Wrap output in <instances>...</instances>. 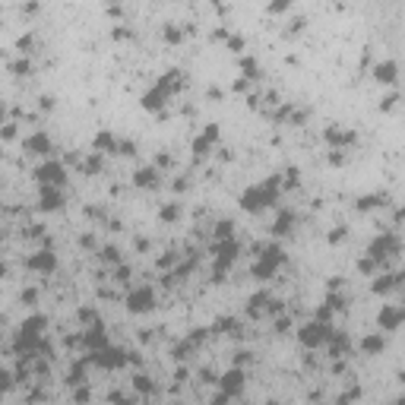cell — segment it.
<instances>
[{
  "label": "cell",
  "mask_w": 405,
  "mask_h": 405,
  "mask_svg": "<svg viewBox=\"0 0 405 405\" xmlns=\"http://www.w3.org/2000/svg\"><path fill=\"white\" fill-rule=\"evenodd\" d=\"M279 187H282L279 174H272L269 180H260V184L247 187V190L241 193V209L260 212V209H266V206H272L275 200H279Z\"/></svg>",
  "instance_id": "obj_1"
},
{
  "label": "cell",
  "mask_w": 405,
  "mask_h": 405,
  "mask_svg": "<svg viewBox=\"0 0 405 405\" xmlns=\"http://www.w3.org/2000/svg\"><path fill=\"white\" fill-rule=\"evenodd\" d=\"M399 250H402V244H399V238H396V231H380V235L370 241L367 256H370V260H377V263H383L386 256H396Z\"/></svg>",
  "instance_id": "obj_2"
},
{
  "label": "cell",
  "mask_w": 405,
  "mask_h": 405,
  "mask_svg": "<svg viewBox=\"0 0 405 405\" xmlns=\"http://www.w3.org/2000/svg\"><path fill=\"white\" fill-rule=\"evenodd\" d=\"M329 323H323V320H310V323H304L298 329V339H301V345H307V348H320V345H326V339H329Z\"/></svg>",
  "instance_id": "obj_3"
},
{
  "label": "cell",
  "mask_w": 405,
  "mask_h": 405,
  "mask_svg": "<svg viewBox=\"0 0 405 405\" xmlns=\"http://www.w3.org/2000/svg\"><path fill=\"white\" fill-rule=\"evenodd\" d=\"M35 180H38V184H51V187H64V184H67V168H64V162H57V159L41 162V165L35 168Z\"/></svg>",
  "instance_id": "obj_4"
},
{
  "label": "cell",
  "mask_w": 405,
  "mask_h": 405,
  "mask_svg": "<svg viewBox=\"0 0 405 405\" xmlns=\"http://www.w3.org/2000/svg\"><path fill=\"white\" fill-rule=\"evenodd\" d=\"M155 307V291L149 285H136L127 291V310L130 314H149Z\"/></svg>",
  "instance_id": "obj_5"
},
{
  "label": "cell",
  "mask_w": 405,
  "mask_h": 405,
  "mask_svg": "<svg viewBox=\"0 0 405 405\" xmlns=\"http://www.w3.org/2000/svg\"><path fill=\"white\" fill-rule=\"evenodd\" d=\"M92 361H95V364H101L105 370H117V367H124V364H127V355H124L120 348L101 345V348L92 351Z\"/></svg>",
  "instance_id": "obj_6"
},
{
  "label": "cell",
  "mask_w": 405,
  "mask_h": 405,
  "mask_svg": "<svg viewBox=\"0 0 405 405\" xmlns=\"http://www.w3.org/2000/svg\"><path fill=\"white\" fill-rule=\"evenodd\" d=\"M25 266H29L32 272H41V275H51L57 269V256L51 247H45V250H38V253H32L29 260H25Z\"/></svg>",
  "instance_id": "obj_7"
},
{
  "label": "cell",
  "mask_w": 405,
  "mask_h": 405,
  "mask_svg": "<svg viewBox=\"0 0 405 405\" xmlns=\"http://www.w3.org/2000/svg\"><path fill=\"white\" fill-rule=\"evenodd\" d=\"M405 320V314H402V307H396V304H383L380 307V317H377V326H380L383 332H396L402 326Z\"/></svg>",
  "instance_id": "obj_8"
},
{
  "label": "cell",
  "mask_w": 405,
  "mask_h": 405,
  "mask_svg": "<svg viewBox=\"0 0 405 405\" xmlns=\"http://www.w3.org/2000/svg\"><path fill=\"white\" fill-rule=\"evenodd\" d=\"M241 393H244V370L231 367L228 374L222 377V396H225V399H235Z\"/></svg>",
  "instance_id": "obj_9"
},
{
  "label": "cell",
  "mask_w": 405,
  "mask_h": 405,
  "mask_svg": "<svg viewBox=\"0 0 405 405\" xmlns=\"http://www.w3.org/2000/svg\"><path fill=\"white\" fill-rule=\"evenodd\" d=\"M22 146H25V152H29V155H51V136L41 133V130L29 133Z\"/></svg>",
  "instance_id": "obj_10"
},
{
  "label": "cell",
  "mask_w": 405,
  "mask_h": 405,
  "mask_svg": "<svg viewBox=\"0 0 405 405\" xmlns=\"http://www.w3.org/2000/svg\"><path fill=\"white\" fill-rule=\"evenodd\" d=\"M41 187V212H54L64 206V193H60V187H51V184H38Z\"/></svg>",
  "instance_id": "obj_11"
},
{
  "label": "cell",
  "mask_w": 405,
  "mask_h": 405,
  "mask_svg": "<svg viewBox=\"0 0 405 405\" xmlns=\"http://www.w3.org/2000/svg\"><path fill=\"white\" fill-rule=\"evenodd\" d=\"M323 140L329 143V146H335V149H345V146H351L358 136L351 133V130H339V127L332 124V127H326V130H323Z\"/></svg>",
  "instance_id": "obj_12"
},
{
  "label": "cell",
  "mask_w": 405,
  "mask_h": 405,
  "mask_svg": "<svg viewBox=\"0 0 405 405\" xmlns=\"http://www.w3.org/2000/svg\"><path fill=\"white\" fill-rule=\"evenodd\" d=\"M402 285V275L399 272H377V279L370 282V288H374V295H390L393 288H399Z\"/></svg>",
  "instance_id": "obj_13"
},
{
  "label": "cell",
  "mask_w": 405,
  "mask_h": 405,
  "mask_svg": "<svg viewBox=\"0 0 405 405\" xmlns=\"http://www.w3.org/2000/svg\"><path fill=\"white\" fill-rule=\"evenodd\" d=\"M238 250H241V247H238L235 238H219V241H215V247H212L215 260H225V263H235Z\"/></svg>",
  "instance_id": "obj_14"
},
{
  "label": "cell",
  "mask_w": 405,
  "mask_h": 405,
  "mask_svg": "<svg viewBox=\"0 0 405 405\" xmlns=\"http://www.w3.org/2000/svg\"><path fill=\"white\" fill-rule=\"evenodd\" d=\"M396 76H399V64H396V60H380V64L374 67V80H377V82L393 85Z\"/></svg>",
  "instance_id": "obj_15"
},
{
  "label": "cell",
  "mask_w": 405,
  "mask_h": 405,
  "mask_svg": "<svg viewBox=\"0 0 405 405\" xmlns=\"http://www.w3.org/2000/svg\"><path fill=\"white\" fill-rule=\"evenodd\" d=\"M82 342H85V345H89L92 351L101 348V345H108V332H105V326H101V323H92L89 329L82 332Z\"/></svg>",
  "instance_id": "obj_16"
},
{
  "label": "cell",
  "mask_w": 405,
  "mask_h": 405,
  "mask_svg": "<svg viewBox=\"0 0 405 405\" xmlns=\"http://www.w3.org/2000/svg\"><path fill=\"white\" fill-rule=\"evenodd\" d=\"M133 184L140 187V190H149V187H155V184H159V168H155V165H143V168L133 174Z\"/></svg>",
  "instance_id": "obj_17"
},
{
  "label": "cell",
  "mask_w": 405,
  "mask_h": 405,
  "mask_svg": "<svg viewBox=\"0 0 405 405\" xmlns=\"http://www.w3.org/2000/svg\"><path fill=\"white\" fill-rule=\"evenodd\" d=\"M92 149L95 152H117V136L111 130H98L95 140H92Z\"/></svg>",
  "instance_id": "obj_18"
},
{
  "label": "cell",
  "mask_w": 405,
  "mask_h": 405,
  "mask_svg": "<svg viewBox=\"0 0 405 405\" xmlns=\"http://www.w3.org/2000/svg\"><path fill=\"white\" fill-rule=\"evenodd\" d=\"M383 348H386V339L380 332H370V335L361 339V351H364V355H380Z\"/></svg>",
  "instance_id": "obj_19"
},
{
  "label": "cell",
  "mask_w": 405,
  "mask_h": 405,
  "mask_svg": "<svg viewBox=\"0 0 405 405\" xmlns=\"http://www.w3.org/2000/svg\"><path fill=\"white\" fill-rule=\"evenodd\" d=\"M165 98H168V92L155 85L152 92H146V95H143V108H146V111H162V105H165Z\"/></svg>",
  "instance_id": "obj_20"
},
{
  "label": "cell",
  "mask_w": 405,
  "mask_h": 405,
  "mask_svg": "<svg viewBox=\"0 0 405 405\" xmlns=\"http://www.w3.org/2000/svg\"><path fill=\"white\" fill-rule=\"evenodd\" d=\"M275 269H279V266H275V263H269V260H263V256H256V260H253V279H260V282H266V279H272V275H275Z\"/></svg>",
  "instance_id": "obj_21"
},
{
  "label": "cell",
  "mask_w": 405,
  "mask_h": 405,
  "mask_svg": "<svg viewBox=\"0 0 405 405\" xmlns=\"http://www.w3.org/2000/svg\"><path fill=\"white\" fill-rule=\"evenodd\" d=\"M291 225H295V212H291V209H282L279 215H275V225H272V231H275V235H288V231H291Z\"/></svg>",
  "instance_id": "obj_22"
},
{
  "label": "cell",
  "mask_w": 405,
  "mask_h": 405,
  "mask_svg": "<svg viewBox=\"0 0 405 405\" xmlns=\"http://www.w3.org/2000/svg\"><path fill=\"white\" fill-rule=\"evenodd\" d=\"M45 326H48V317L45 314H35V317H29V320H22V332L41 335V332H45Z\"/></svg>",
  "instance_id": "obj_23"
},
{
  "label": "cell",
  "mask_w": 405,
  "mask_h": 405,
  "mask_svg": "<svg viewBox=\"0 0 405 405\" xmlns=\"http://www.w3.org/2000/svg\"><path fill=\"white\" fill-rule=\"evenodd\" d=\"M180 76H184L180 70H168V73H165V76H162V80H159V89H165L168 95H171V92H174L177 85L184 82V80H180Z\"/></svg>",
  "instance_id": "obj_24"
},
{
  "label": "cell",
  "mask_w": 405,
  "mask_h": 405,
  "mask_svg": "<svg viewBox=\"0 0 405 405\" xmlns=\"http://www.w3.org/2000/svg\"><path fill=\"white\" fill-rule=\"evenodd\" d=\"M269 291H256V295H250V301H247V310H250V314H260V310L269 304Z\"/></svg>",
  "instance_id": "obj_25"
},
{
  "label": "cell",
  "mask_w": 405,
  "mask_h": 405,
  "mask_svg": "<svg viewBox=\"0 0 405 405\" xmlns=\"http://www.w3.org/2000/svg\"><path fill=\"white\" fill-rule=\"evenodd\" d=\"M383 200H386V196H380V193H367V196H361L355 206H358L361 212H367V209H377V206H383Z\"/></svg>",
  "instance_id": "obj_26"
},
{
  "label": "cell",
  "mask_w": 405,
  "mask_h": 405,
  "mask_svg": "<svg viewBox=\"0 0 405 405\" xmlns=\"http://www.w3.org/2000/svg\"><path fill=\"white\" fill-rule=\"evenodd\" d=\"M241 70H244V80L250 82V80H256V76H260V64H256L253 57H241Z\"/></svg>",
  "instance_id": "obj_27"
},
{
  "label": "cell",
  "mask_w": 405,
  "mask_h": 405,
  "mask_svg": "<svg viewBox=\"0 0 405 405\" xmlns=\"http://www.w3.org/2000/svg\"><path fill=\"white\" fill-rule=\"evenodd\" d=\"M82 171H85V174H98V171H101V152H92L89 159L82 162Z\"/></svg>",
  "instance_id": "obj_28"
},
{
  "label": "cell",
  "mask_w": 405,
  "mask_h": 405,
  "mask_svg": "<svg viewBox=\"0 0 405 405\" xmlns=\"http://www.w3.org/2000/svg\"><path fill=\"white\" fill-rule=\"evenodd\" d=\"M159 215H162V222H177V219H180V206H177V203H165Z\"/></svg>",
  "instance_id": "obj_29"
},
{
  "label": "cell",
  "mask_w": 405,
  "mask_h": 405,
  "mask_svg": "<svg viewBox=\"0 0 405 405\" xmlns=\"http://www.w3.org/2000/svg\"><path fill=\"white\" fill-rule=\"evenodd\" d=\"M225 48L231 51V54H241V51H244V38H241V35H231V32H228V35H225Z\"/></svg>",
  "instance_id": "obj_30"
},
{
  "label": "cell",
  "mask_w": 405,
  "mask_h": 405,
  "mask_svg": "<svg viewBox=\"0 0 405 405\" xmlns=\"http://www.w3.org/2000/svg\"><path fill=\"white\" fill-rule=\"evenodd\" d=\"M215 329L219 332H238V320L235 317H222V320H215Z\"/></svg>",
  "instance_id": "obj_31"
},
{
  "label": "cell",
  "mask_w": 405,
  "mask_h": 405,
  "mask_svg": "<svg viewBox=\"0 0 405 405\" xmlns=\"http://www.w3.org/2000/svg\"><path fill=\"white\" fill-rule=\"evenodd\" d=\"M32 48H35V35H32V32H29V35H22L19 41H16V51H19V54L25 57V54H29V51Z\"/></svg>",
  "instance_id": "obj_32"
},
{
  "label": "cell",
  "mask_w": 405,
  "mask_h": 405,
  "mask_svg": "<svg viewBox=\"0 0 405 405\" xmlns=\"http://www.w3.org/2000/svg\"><path fill=\"white\" fill-rule=\"evenodd\" d=\"M10 73H16V76H29V73H32V64H29L25 57H19L16 64H10Z\"/></svg>",
  "instance_id": "obj_33"
},
{
  "label": "cell",
  "mask_w": 405,
  "mask_h": 405,
  "mask_svg": "<svg viewBox=\"0 0 405 405\" xmlns=\"http://www.w3.org/2000/svg\"><path fill=\"white\" fill-rule=\"evenodd\" d=\"M200 140H206V143H219V124H209V127H206V130L200 133Z\"/></svg>",
  "instance_id": "obj_34"
},
{
  "label": "cell",
  "mask_w": 405,
  "mask_h": 405,
  "mask_svg": "<svg viewBox=\"0 0 405 405\" xmlns=\"http://www.w3.org/2000/svg\"><path fill=\"white\" fill-rule=\"evenodd\" d=\"M332 314H335V310L326 304V301H323L320 307H317V320H323V323H332Z\"/></svg>",
  "instance_id": "obj_35"
},
{
  "label": "cell",
  "mask_w": 405,
  "mask_h": 405,
  "mask_svg": "<svg viewBox=\"0 0 405 405\" xmlns=\"http://www.w3.org/2000/svg\"><path fill=\"white\" fill-rule=\"evenodd\" d=\"M231 231H235V225H231V222H225V219H222L219 225H215V238H231Z\"/></svg>",
  "instance_id": "obj_36"
},
{
  "label": "cell",
  "mask_w": 405,
  "mask_h": 405,
  "mask_svg": "<svg viewBox=\"0 0 405 405\" xmlns=\"http://www.w3.org/2000/svg\"><path fill=\"white\" fill-rule=\"evenodd\" d=\"M101 260H108V263H117V260H120V250H117L114 244H108L105 250H101Z\"/></svg>",
  "instance_id": "obj_37"
},
{
  "label": "cell",
  "mask_w": 405,
  "mask_h": 405,
  "mask_svg": "<svg viewBox=\"0 0 405 405\" xmlns=\"http://www.w3.org/2000/svg\"><path fill=\"white\" fill-rule=\"evenodd\" d=\"M180 38H184V35H180V29H174V25H165V41H168V45H177Z\"/></svg>",
  "instance_id": "obj_38"
},
{
  "label": "cell",
  "mask_w": 405,
  "mask_h": 405,
  "mask_svg": "<svg viewBox=\"0 0 405 405\" xmlns=\"http://www.w3.org/2000/svg\"><path fill=\"white\" fill-rule=\"evenodd\" d=\"M288 6H291V0H269V6H266V10H269V13H285Z\"/></svg>",
  "instance_id": "obj_39"
},
{
  "label": "cell",
  "mask_w": 405,
  "mask_h": 405,
  "mask_svg": "<svg viewBox=\"0 0 405 405\" xmlns=\"http://www.w3.org/2000/svg\"><path fill=\"white\" fill-rule=\"evenodd\" d=\"M326 304H329L332 310H342V307H345V298H342V295H335V291H329V298H326Z\"/></svg>",
  "instance_id": "obj_40"
},
{
  "label": "cell",
  "mask_w": 405,
  "mask_h": 405,
  "mask_svg": "<svg viewBox=\"0 0 405 405\" xmlns=\"http://www.w3.org/2000/svg\"><path fill=\"white\" fill-rule=\"evenodd\" d=\"M133 152H136V143H133V140L117 143V155H133Z\"/></svg>",
  "instance_id": "obj_41"
},
{
  "label": "cell",
  "mask_w": 405,
  "mask_h": 405,
  "mask_svg": "<svg viewBox=\"0 0 405 405\" xmlns=\"http://www.w3.org/2000/svg\"><path fill=\"white\" fill-rule=\"evenodd\" d=\"M133 386H136V390H140V393H149L152 390V383H149V377H133Z\"/></svg>",
  "instance_id": "obj_42"
},
{
  "label": "cell",
  "mask_w": 405,
  "mask_h": 405,
  "mask_svg": "<svg viewBox=\"0 0 405 405\" xmlns=\"http://www.w3.org/2000/svg\"><path fill=\"white\" fill-rule=\"evenodd\" d=\"M130 275H133V269H130V266H117V269H114V279H117V282H127Z\"/></svg>",
  "instance_id": "obj_43"
},
{
  "label": "cell",
  "mask_w": 405,
  "mask_h": 405,
  "mask_svg": "<svg viewBox=\"0 0 405 405\" xmlns=\"http://www.w3.org/2000/svg\"><path fill=\"white\" fill-rule=\"evenodd\" d=\"M190 348H193V342H180V345H174V358H180V361H184Z\"/></svg>",
  "instance_id": "obj_44"
},
{
  "label": "cell",
  "mask_w": 405,
  "mask_h": 405,
  "mask_svg": "<svg viewBox=\"0 0 405 405\" xmlns=\"http://www.w3.org/2000/svg\"><path fill=\"white\" fill-rule=\"evenodd\" d=\"M396 101H399V95H396V92H390V95L380 101V108H383V111H393V108H396Z\"/></svg>",
  "instance_id": "obj_45"
},
{
  "label": "cell",
  "mask_w": 405,
  "mask_h": 405,
  "mask_svg": "<svg viewBox=\"0 0 405 405\" xmlns=\"http://www.w3.org/2000/svg\"><path fill=\"white\" fill-rule=\"evenodd\" d=\"M3 130H0V140H13L16 136V124H0Z\"/></svg>",
  "instance_id": "obj_46"
},
{
  "label": "cell",
  "mask_w": 405,
  "mask_h": 405,
  "mask_svg": "<svg viewBox=\"0 0 405 405\" xmlns=\"http://www.w3.org/2000/svg\"><path fill=\"white\" fill-rule=\"evenodd\" d=\"M282 177H285V187H295V184H298V168H288Z\"/></svg>",
  "instance_id": "obj_47"
},
{
  "label": "cell",
  "mask_w": 405,
  "mask_h": 405,
  "mask_svg": "<svg viewBox=\"0 0 405 405\" xmlns=\"http://www.w3.org/2000/svg\"><path fill=\"white\" fill-rule=\"evenodd\" d=\"M174 260H177V253H171V250H168L165 256H159V266H162V269H168V266L174 263Z\"/></svg>",
  "instance_id": "obj_48"
},
{
  "label": "cell",
  "mask_w": 405,
  "mask_h": 405,
  "mask_svg": "<svg viewBox=\"0 0 405 405\" xmlns=\"http://www.w3.org/2000/svg\"><path fill=\"white\" fill-rule=\"evenodd\" d=\"M35 298H38L35 288H25V291H22V301H25V304H35Z\"/></svg>",
  "instance_id": "obj_49"
},
{
  "label": "cell",
  "mask_w": 405,
  "mask_h": 405,
  "mask_svg": "<svg viewBox=\"0 0 405 405\" xmlns=\"http://www.w3.org/2000/svg\"><path fill=\"white\" fill-rule=\"evenodd\" d=\"M342 238H345V228H335V231H332V235H329V244H339V241H342Z\"/></svg>",
  "instance_id": "obj_50"
},
{
  "label": "cell",
  "mask_w": 405,
  "mask_h": 405,
  "mask_svg": "<svg viewBox=\"0 0 405 405\" xmlns=\"http://www.w3.org/2000/svg\"><path fill=\"white\" fill-rule=\"evenodd\" d=\"M38 105H41V111H51V108H54V98H51V95H41Z\"/></svg>",
  "instance_id": "obj_51"
},
{
  "label": "cell",
  "mask_w": 405,
  "mask_h": 405,
  "mask_svg": "<svg viewBox=\"0 0 405 405\" xmlns=\"http://www.w3.org/2000/svg\"><path fill=\"white\" fill-rule=\"evenodd\" d=\"M80 320H82V323H89V320H95V314H92V310L85 307V310H80Z\"/></svg>",
  "instance_id": "obj_52"
},
{
  "label": "cell",
  "mask_w": 405,
  "mask_h": 405,
  "mask_svg": "<svg viewBox=\"0 0 405 405\" xmlns=\"http://www.w3.org/2000/svg\"><path fill=\"white\" fill-rule=\"evenodd\" d=\"M206 339V329H196L193 335H190V342H193V345H196V342H203Z\"/></svg>",
  "instance_id": "obj_53"
},
{
  "label": "cell",
  "mask_w": 405,
  "mask_h": 405,
  "mask_svg": "<svg viewBox=\"0 0 405 405\" xmlns=\"http://www.w3.org/2000/svg\"><path fill=\"white\" fill-rule=\"evenodd\" d=\"M275 329H279V332H285V329H288V317H282V320L275 323Z\"/></svg>",
  "instance_id": "obj_54"
},
{
  "label": "cell",
  "mask_w": 405,
  "mask_h": 405,
  "mask_svg": "<svg viewBox=\"0 0 405 405\" xmlns=\"http://www.w3.org/2000/svg\"><path fill=\"white\" fill-rule=\"evenodd\" d=\"M3 117H6V105L0 101V124H3Z\"/></svg>",
  "instance_id": "obj_55"
},
{
  "label": "cell",
  "mask_w": 405,
  "mask_h": 405,
  "mask_svg": "<svg viewBox=\"0 0 405 405\" xmlns=\"http://www.w3.org/2000/svg\"><path fill=\"white\" fill-rule=\"evenodd\" d=\"M6 275H10V269H6V266L0 263V279H6Z\"/></svg>",
  "instance_id": "obj_56"
},
{
  "label": "cell",
  "mask_w": 405,
  "mask_h": 405,
  "mask_svg": "<svg viewBox=\"0 0 405 405\" xmlns=\"http://www.w3.org/2000/svg\"><path fill=\"white\" fill-rule=\"evenodd\" d=\"M108 3H117V0H108Z\"/></svg>",
  "instance_id": "obj_57"
}]
</instances>
